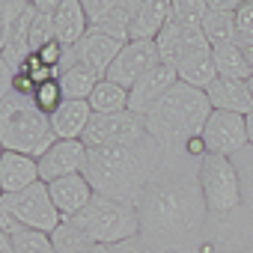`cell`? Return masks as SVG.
<instances>
[{
  "mask_svg": "<svg viewBox=\"0 0 253 253\" xmlns=\"http://www.w3.org/2000/svg\"><path fill=\"white\" fill-rule=\"evenodd\" d=\"M200 161L191 149H164L137 200L140 238L155 253H194L203 238L209 209L200 191Z\"/></svg>",
  "mask_w": 253,
  "mask_h": 253,
  "instance_id": "1",
  "label": "cell"
},
{
  "mask_svg": "<svg viewBox=\"0 0 253 253\" xmlns=\"http://www.w3.org/2000/svg\"><path fill=\"white\" fill-rule=\"evenodd\" d=\"M161 155H164V149L149 134L131 146L89 149L86 164H84V176L95 194L137 206L143 188L149 185L152 173L161 164Z\"/></svg>",
  "mask_w": 253,
  "mask_h": 253,
  "instance_id": "2",
  "label": "cell"
},
{
  "mask_svg": "<svg viewBox=\"0 0 253 253\" xmlns=\"http://www.w3.org/2000/svg\"><path fill=\"white\" fill-rule=\"evenodd\" d=\"M211 116V104L206 89L176 84L161 101H155L146 116V134L161 146V149H191L194 140L203 137V128Z\"/></svg>",
  "mask_w": 253,
  "mask_h": 253,
  "instance_id": "3",
  "label": "cell"
},
{
  "mask_svg": "<svg viewBox=\"0 0 253 253\" xmlns=\"http://www.w3.org/2000/svg\"><path fill=\"white\" fill-rule=\"evenodd\" d=\"M57 143L51 128V116L36 104L30 92H9L0 101V146L3 152H21L30 158H42Z\"/></svg>",
  "mask_w": 253,
  "mask_h": 253,
  "instance_id": "4",
  "label": "cell"
},
{
  "mask_svg": "<svg viewBox=\"0 0 253 253\" xmlns=\"http://www.w3.org/2000/svg\"><path fill=\"white\" fill-rule=\"evenodd\" d=\"M69 223H75L92 244H107V247H116L122 241L140 235L137 206L122 203V200H110L101 194H95L92 203Z\"/></svg>",
  "mask_w": 253,
  "mask_h": 253,
  "instance_id": "5",
  "label": "cell"
},
{
  "mask_svg": "<svg viewBox=\"0 0 253 253\" xmlns=\"http://www.w3.org/2000/svg\"><path fill=\"white\" fill-rule=\"evenodd\" d=\"M60 223H63V217L54 209L45 182H36L18 194L0 197V232H6V235H15L21 229L51 235Z\"/></svg>",
  "mask_w": 253,
  "mask_h": 253,
  "instance_id": "6",
  "label": "cell"
},
{
  "mask_svg": "<svg viewBox=\"0 0 253 253\" xmlns=\"http://www.w3.org/2000/svg\"><path fill=\"white\" fill-rule=\"evenodd\" d=\"M194 253H253V211L238 206L229 214H209Z\"/></svg>",
  "mask_w": 253,
  "mask_h": 253,
  "instance_id": "7",
  "label": "cell"
},
{
  "mask_svg": "<svg viewBox=\"0 0 253 253\" xmlns=\"http://www.w3.org/2000/svg\"><path fill=\"white\" fill-rule=\"evenodd\" d=\"M200 191L209 214H229L241 206V179L232 158L203 155L200 161Z\"/></svg>",
  "mask_w": 253,
  "mask_h": 253,
  "instance_id": "8",
  "label": "cell"
},
{
  "mask_svg": "<svg viewBox=\"0 0 253 253\" xmlns=\"http://www.w3.org/2000/svg\"><path fill=\"white\" fill-rule=\"evenodd\" d=\"M146 137V125L143 116L131 110H119V113H92L89 128L81 137L86 149H101V146H131Z\"/></svg>",
  "mask_w": 253,
  "mask_h": 253,
  "instance_id": "9",
  "label": "cell"
},
{
  "mask_svg": "<svg viewBox=\"0 0 253 253\" xmlns=\"http://www.w3.org/2000/svg\"><path fill=\"white\" fill-rule=\"evenodd\" d=\"M203 143H206L209 155L235 158L241 149H247V122H244V116L211 110L206 128H203Z\"/></svg>",
  "mask_w": 253,
  "mask_h": 253,
  "instance_id": "10",
  "label": "cell"
},
{
  "mask_svg": "<svg viewBox=\"0 0 253 253\" xmlns=\"http://www.w3.org/2000/svg\"><path fill=\"white\" fill-rule=\"evenodd\" d=\"M125 42H128V39H119V36H110V33H101V30H86V36H84L75 48L66 51L63 66L78 63V66L95 72L98 78H104ZM63 66H60V69H63Z\"/></svg>",
  "mask_w": 253,
  "mask_h": 253,
  "instance_id": "11",
  "label": "cell"
},
{
  "mask_svg": "<svg viewBox=\"0 0 253 253\" xmlns=\"http://www.w3.org/2000/svg\"><path fill=\"white\" fill-rule=\"evenodd\" d=\"M158 63H161V57H158L155 42H125L122 51L116 54L113 66L107 69L104 81H110V84H116V86H122V89H131V86H134L143 75H149Z\"/></svg>",
  "mask_w": 253,
  "mask_h": 253,
  "instance_id": "12",
  "label": "cell"
},
{
  "mask_svg": "<svg viewBox=\"0 0 253 253\" xmlns=\"http://www.w3.org/2000/svg\"><path fill=\"white\" fill-rule=\"evenodd\" d=\"M140 0H84L89 30H101L119 39H128V24Z\"/></svg>",
  "mask_w": 253,
  "mask_h": 253,
  "instance_id": "13",
  "label": "cell"
},
{
  "mask_svg": "<svg viewBox=\"0 0 253 253\" xmlns=\"http://www.w3.org/2000/svg\"><path fill=\"white\" fill-rule=\"evenodd\" d=\"M86 152H89V149L84 146V140H57V143L39 158V179L48 185V182L66 179V176L84 173Z\"/></svg>",
  "mask_w": 253,
  "mask_h": 253,
  "instance_id": "14",
  "label": "cell"
},
{
  "mask_svg": "<svg viewBox=\"0 0 253 253\" xmlns=\"http://www.w3.org/2000/svg\"><path fill=\"white\" fill-rule=\"evenodd\" d=\"M176 84H179L176 69L167 66V63H158L149 75H143V78L128 89V110L137 113V116H146V110H149L155 101H161Z\"/></svg>",
  "mask_w": 253,
  "mask_h": 253,
  "instance_id": "15",
  "label": "cell"
},
{
  "mask_svg": "<svg viewBox=\"0 0 253 253\" xmlns=\"http://www.w3.org/2000/svg\"><path fill=\"white\" fill-rule=\"evenodd\" d=\"M48 194H51V203H54V209L60 211L63 220H75L95 197V191H92V185L86 182L84 173L48 182Z\"/></svg>",
  "mask_w": 253,
  "mask_h": 253,
  "instance_id": "16",
  "label": "cell"
},
{
  "mask_svg": "<svg viewBox=\"0 0 253 253\" xmlns=\"http://www.w3.org/2000/svg\"><path fill=\"white\" fill-rule=\"evenodd\" d=\"M170 21V0H140L128 24V42H155Z\"/></svg>",
  "mask_w": 253,
  "mask_h": 253,
  "instance_id": "17",
  "label": "cell"
},
{
  "mask_svg": "<svg viewBox=\"0 0 253 253\" xmlns=\"http://www.w3.org/2000/svg\"><path fill=\"white\" fill-rule=\"evenodd\" d=\"M209 104L211 110H223V113H238V116H250L253 113V95L247 81H229V78H217L209 89Z\"/></svg>",
  "mask_w": 253,
  "mask_h": 253,
  "instance_id": "18",
  "label": "cell"
},
{
  "mask_svg": "<svg viewBox=\"0 0 253 253\" xmlns=\"http://www.w3.org/2000/svg\"><path fill=\"white\" fill-rule=\"evenodd\" d=\"M36 182H42L39 179V158L21 155V152L0 155V191L3 194H18Z\"/></svg>",
  "mask_w": 253,
  "mask_h": 253,
  "instance_id": "19",
  "label": "cell"
},
{
  "mask_svg": "<svg viewBox=\"0 0 253 253\" xmlns=\"http://www.w3.org/2000/svg\"><path fill=\"white\" fill-rule=\"evenodd\" d=\"M48 116H51V128H54L57 140H81L86 134V128H89L92 107H89V101L63 98V104Z\"/></svg>",
  "mask_w": 253,
  "mask_h": 253,
  "instance_id": "20",
  "label": "cell"
},
{
  "mask_svg": "<svg viewBox=\"0 0 253 253\" xmlns=\"http://www.w3.org/2000/svg\"><path fill=\"white\" fill-rule=\"evenodd\" d=\"M89 30L86 12H84V0H57L54 9V33L63 48H75Z\"/></svg>",
  "mask_w": 253,
  "mask_h": 253,
  "instance_id": "21",
  "label": "cell"
},
{
  "mask_svg": "<svg viewBox=\"0 0 253 253\" xmlns=\"http://www.w3.org/2000/svg\"><path fill=\"white\" fill-rule=\"evenodd\" d=\"M98 81H104V78H98L95 72H89V69H84L78 63L63 66L60 75H57V84L63 89V98H72V101H89V95L98 86Z\"/></svg>",
  "mask_w": 253,
  "mask_h": 253,
  "instance_id": "22",
  "label": "cell"
},
{
  "mask_svg": "<svg viewBox=\"0 0 253 253\" xmlns=\"http://www.w3.org/2000/svg\"><path fill=\"white\" fill-rule=\"evenodd\" d=\"M203 36L209 39L211 48L220 45H235L238 42V30H235V12H223L209 6L206 18H203Z\"/></svg>",
  "mask_w": 253,
  "mask_h": 253,
  "instance_id": "23",
  "label": "cell"
},
{
  "mask_svg": "<svg viewBox=\"0 0 253 253\" xmlns=\"http://www.w3.org/2000/svg\"><path fill=\"white\" fill-rule=\"evenodd\" d=\"M211 57H214V69H217V78H229V81H247L253 72L247 66V57L241 51V45H220V48H211Z\"/></svg>",
  "mask_w": 253,
  "mask_h": 253,
  "instance_id": "24",
  "label": "cell"
},
{
  "mask_svg": "<svg viewBox=\"0 0 253 253\" xmlns=\"http://www.w3.org/2000/svg\"><path fill=\"white\" fill-rule=\"evenodd\" d=\"M89 107H92V113H101V116L128 110V89H122L110 81H98V86L89 95Z\"/></svg>",
  "mask_w": 253,
  "mask_h": 253,
  "instance_id": "25",
  "label": "cell"
},
{
  "mask_svg": "<svg viewBox=\"0 0 253 253\" xmlns=\"http://www.w3.org/2000/svg\"><path fill=\"white\" fill-rule=\"evenodd\" d=\"M51 244H54V253H92L95 250V244L69 220H63L51 232Z\"/></svg>",
  "mask_w": 253,
  "mask_h": 253,
  "instance_id": "26",
  "label": "cell"
},
{
  "mask_svg": "<svg viewBox=\"0 0 253 253\" xmlns=\"http://www.w3.org/2000/svg\"><path fill=\"white\" fill-rule=\"evenodd\" d=\"M209 0H170V21L185 30H203Z\"/></svg>",
  "mask_w": 253,
  "mask_h": 253,
  "instance_id": "27",
  "label": "cell"
},
{
  "mask_svg": "<svg viewBox=\"0 0 253 253\" xmlns=\"http://www.w3.org/2000/svg\"><path fill=\"white\" fill-rule=\"evenodd\" d=\"M182 45H185V30H182L179 24L167 21V27H164V30L158 33V39H155V48H158L161 63L176 66L179 57H182Z\"/></svg>",
  "mask_w": 253,
  "mask_h": 253,
  "instance_id": "28",
  "label": "cell"
},
{
  "mask_svg": "<svg viewBox=\"0 0 253 253\" xmlns=\"http://www.w3.org/2000/svg\"><path fill=\"white\" fill-rule=\"evenodd\" d=\"M57 39L54 33V12H39L33 15V24H30V54L36 57L45 45H51Z\"/></svg>",
  "mask_w": 253,
  "mask_h": 253,
  "instance_id": "29",
  "label": "cell"
},
{
  "mask_svg": "<svg viewBox=\"0 0 253 253\" xmlns=\"http://www.w3.org/2000/svg\"><path fill=\"white\" fill-rule=\"evenodd\" d=\"M232 164H235L238 179H241V206H247L253 211V146L241 149L232 158Z\"/></svg>",
  "mask_w": 253,
  "mask_h": 253,
  "instance_id": "30",
  "label": "cell"
},
{
  "mask_svg": "<svg viewBox=\"0 0 253 253\" xmlns=\"http://www.w3.org/2000/svg\"><path fill=\"white\" fill-rule=\"evenodd\" d=\"M27 6H30L27 0H0V54H3V48L12 36V27Z\"/></svg>",
  "mask_w": 253,
  "mask_h": 253,
  "instance_id": "31",
  "label": "cell"
},
{
  "mask_svg": "<svg viewBox=\"0 0 253 253\" xmlns=\"http://www.w3.org/2000/svg\"><path fill=\"white\" fill-rule=\"evenodd\" d=\"M235 30H238V45H253V0H241L238 3Z\"/></svg>",
  "mask_w": 253,
  "mask_h": 253,
  "instance_id": "32",
  "label": "cell"
},
{
  "mask_svg": "<svg viewBox=\"0 0 253 253\" xmlns=\"http://www.w3.org/2000/svg\"><path fill=\"white\" fill-rule=\"evenodd\" d=\"M33 98H36V104H39L45 113H54V110L63 104V89H60V84H57V81H45V84H39V86H36Z\"/></svg>",
  "mask_w": 253,
  "mask_h": 253,
  "instance_id": "33",
  "label": "cell"
},
{
  "mask_svg": "<svg viewBox=\"0 0 253 253\" xmlns=\"http://www.w3.org/2000/svg\"><path fill=\"white\" fill-rule=\"evenodd\" d=\"M15 72H12V66L3 60V54H0V101H3L9 92H15Z\"/></svg>",
  "mask_w": 253,
  "mask_h": 253,
  "instance_id": "34",
  "label": "cell"
},
{
  "mask_svg": "<svg viewBox=\"0 0 253 253\" xmlns=\"http://www.w3.org/2000/svg\"><path fill=\"white\" fill-rule=\"evenodd\" d=\"M116 253H155L140 235H134V238H128V241H122V244H116Z\"/></svg>",
  "mask_w": 253,
  "mask_h": 253,
  "instance_id": "35",
  "label": "cell"
},
{
  "mask_svg": "<svg viewBox=\"0 0 253 253\" xmlns=\"http://www.w3.org/2000/svg\"><path fill=\"white\" fill-rule=\"evenodd\" d=\"M0 253H15V247H12V238H9L6 232H0Z\"/></svg>",
  "mask_w": 253,
  "mask_h": 253,
  "instance_id": "36",
  "label": "cell"
},
{
  "mask_svg": "<svg viewBox=\"0 0 253 253\" xmlns=\"http://www.w3.org/2000/svg\"><path fill=\"white\" fill-rule=\"evenodd\" d=\"M244 122H247V146H253V113L244 116Z\"/></svg>",
  "mask_w": 253,
  "mask_h": 253,
  "instance_id": "37",
  "label": "cell"
},
{
  "mask_svg": "<svg viewBox=\"0 0 253 253\" xmlns=\"http://www.w3.org/2000/svg\"><path fill=\"white\" fill-rule=\"evenodd\" d=\"M241 51H244V57H247V66H250V72H253V45H241Z\"/></svg>",
  "mask_w": 253,
  "mask_h": 253,
  "instance_id": "38",
  "label": "cell"
},
{
  "mask_svg": "<svg viewBox=\"0 0 253 253\" xmlns=\"http://www.w3.org/2000/svg\"><path fill=\"white\" fill-rule=\"evenodd\" d=\"M92 253H116V247H107V244H95Z\"/></svg>",
  "mask_w": 253,
  "mask_h": 253,
  "instance_id": "39",
  "label": "cell"
},
{
  "mask_svg": "<svg viewBox=\"0 0 253 253\" xmlns=\"http://www.w3.org/2000/svg\"><path fill=\"white\" fill-rule=\"evenodd\" d=\"M0 155H3V146H0ZM0 197H3V191H0Z\"/></svg>",
  "mask_w": 253,
  "mask_h": 253,
  "instance_id": "40",
  "label": "cell"
}]
</instances>
